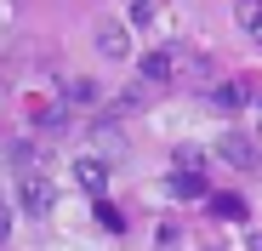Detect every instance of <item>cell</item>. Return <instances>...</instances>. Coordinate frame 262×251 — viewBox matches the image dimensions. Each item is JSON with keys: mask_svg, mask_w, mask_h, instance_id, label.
<instances>
[{"mask_svg": "<svg viewBox=\"0 0 262 251\" xmlns=\"http://www.w3.org/2000/svg\"><path fill=\"white\" fill-rule=\"evenodd\" d=\"M12 172H40V143H12Z\"/></svg>", "mask_w": 262, "mask_h": 251, "instance_id": "cell-12", "label": "cell"}, {"mask_svg": "<svg viewBox=\"0 0 262 251\" xmlns=\"http://www.w3.org/2000/svg\"><path fill=\"white\" fill-rule=\"evenodd\" d=\"M165 183H171V194H177V200H211V194H205V177L188 172V165H183V172H171Z\"/></svg>", "mask_w": 262, "mask_h": 251, "instance_id": "cell-7", "label": "cell"}, {"mask_svg": "<svg viewBox=\"0 0 262 251\" xmlns=\"http://www.w3.org/2000/svg\"><path fill=\"white\" fill-rule=\"evenodd\" d=\"M234 17H239V29L262 46V0H239V6H234Z\"/></svg>", "mask_w": 262, "mask_h": 251, "instance_id": "cell-9", "label": "cell"}, {"mask_svg": "<svg viewBox=\"0 0 262 251\" xmlns=\"http://www.w3.org/2000/svg\"><path fill=\"white\" fill-rule=\"evenodd\" d=\"M148 17H154V0H137V6H131V29H143Z\"/></svg>", "mask_w": 262, "mask_h": 251, "instance_id": "cell-14", "label": "cell"}, {"mask_svg": "<svg viewBox=\"0 0 262 251\" xmlns=\"http://www.w3.org/2000/svg\"><path fill=\"white\" fill-rule=\"evenodd\" d=\"M97 223H103V228H108V234H125V217H120V212H114V205H108V200H103V194H97Z\"/></svg>", "mask_w": 262, "mask_h": 251, "instance_id": "cell-13", "label": "cell"}, {"mask_svg": "<svg viewBox=\"0 0 262 251\" xmlns=\"http://www.w3.org/2000/svg\"><path fill=\"white\" fill-rule=\"evenodd\" d=\"M63 103H80V109H85V103H97V86H92L85 74H80V80H63Z\"/></svg>", "mask_w": 262, "mask_h": 251, "instance_id": "cell-11", "label": "cell"}, {"mask_svg": "<svg viewBox=\"0 0 262 251\" xmlns=\"http://www.w3.org/2000/svg\"><path fill=\"white\" fill-rule=\"evenodd\" d=\"M211 103H216V109H245V103H251V86H245V80H228V86L211 92Z\"/></svg>", "mask_w": 262, "mask_h": 251, "instance_id": "cell-8", "label": "cell"}, {"mask_svg": "<svg viewBox=\"0 0 262 251\" xmlns=\"http://www.w3.org/2000/svg\"><path fill=\"white\" fill-rule=\"evenodd\" d=\"M251 251H262V234H251Z\"/></svg>", "mask_w": 262, "mask_h": 251, "instance_id": "cell-15", "label": "cell"}, {"mask_svg": "<svg viewBox=\"0 0 262 251\" xmlns=\"http://www.w3.org/2000/svg\"><path fill=\"white\" fill-rule=\"evenodd\" d=\"M211 217H223V223H245V200H239V194H211Z\"/></svg>", "mask_w": 262, "mask_h": 251, "instance_id": "cell-10", "label": "cell"}, {"mask_svg": "<svg viewBox=\"0 0 262 251\" xmlns=\"http://www.w3.org/2000/svg\"><path fill=\"white\" fill-rule=\"evenodd\" d=\"M216 160H228V165H239V172H251V165H256V143H251L245 132H223V137H216Z\"/></svg>", "mask_w": 262, "mask_h": 251, "instance_id": "cell-2", "label": "cell"}, {"mask_svg": "<svg viewBox=\"0 0 262 251\" xmlns=\"http://www.w3.org/2000/svg\"><path fill=\"white\" fill-rule=\"evenodd\" d=\"M177 63H183V52H177V46H160V52H148V57H143V80H148V86H160V80L177 74Z\"/></svg>", "mask_w": 262, "mask_h": 251, "instance_id": "cell-3", "label": "cell"}, {"mask_svg": "<svg viewBox=\"0 0 262 251\" xmlns=\"http://www.w3.org/2000/svg\"><path fill=\"white\" fill-rule=\"evenodd\" d=\"M17 205H23L29 217H52V205H57V189H52L46 177H40V172H23V177H17Z\"/></svg>", "mask_w": 262, "mask_h": 251, "instance_id": "cell-1", "label": "cell"}, {"mask_svg": "<svg viewBox=\"0 0 262 251\" xmlns=\"http://www.w3.org/2000/svg\"><path fill=\"white\" fill-rule=\"evenodd\" d=\"M97 52L114 57V63L131 57V29H125V23H103V29H97Z\"/></svg>", "mask_w": 262, "mask_h": 251, "instance_id": "cell-4", "label": "cell"}, {"mask_svg": "<svg viewBox=\"0 0 262 251\" xmlns=\"http://www.w3.org/2000/svg\"><path fill=\"white\" fill-rule=\"evenodd\" d=\"M74 177H80L85 194H103V189H108V165H103L97 154H80V160H74Z\"/></svg>", "mask_w": 262, "mask_h": 251, "instance_id": "cell-5", "label": "cell"}, {"mask_svg": "<svg viewBox=\"0 0 262 251\" xmlns=\"http://www.w3.org/2000/svg\"><path fill=\"white\" fill-rule=\"evenodd\" d=\"M256 120H262V103H256Z\"/></svg>", "mask_w": 262, "mask_h": 251, "instance_id": "cell-16", "label": "cell"}, {"mask_svg": "<svg viewBox=\"0 0 262 251\" xmlns=\"http://www.w3.org/2000/svg\"><path fill=\"white\" fill-rule=\"evenodd\" d=\"M69 109H74V103H52V109H40V114H34V132H40V137H63L69 120H74Z\"/></svg>", "mask_w": 262, "mask_h": 251, "instance_id": "cell-6", "label": "cell"}]
</instances>
